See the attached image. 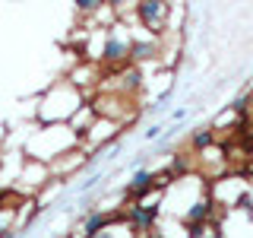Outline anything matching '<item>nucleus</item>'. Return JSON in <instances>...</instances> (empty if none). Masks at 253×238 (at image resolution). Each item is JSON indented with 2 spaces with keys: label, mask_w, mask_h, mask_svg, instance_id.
<instances>
[{
  "label": "nucleus",
  "mask_w": 253,
  "mask_h": 238,
  "mask_svg": "<svg viewBox=\"0 0 253 238\" xmlns=\"http://www.w3.org/2000/svg\"><path fill=\"white\" fill-rule=\"evenodd\" d=\"M142 19H146V26H162V22H165V16H168V6H165V3H142Z\"/></svg>",
  "instance_id": "nucleus-1"
},
{
  "label": "nucleus",
  "mask_w": 253,
  "mask_h": 238,
  "mask_svg": "<svg viewBox=\"0 0 253 238\" xmlns=\"http://www.w3.org/2000/svg\"><path fill=\"white\" fill-rule=\"evenodd\" d=\"M130 219H133V226H152V219H155V206H146V203H139V206H133L130 210Z\"/></svg>",
  "instance_id": "nucleus-2"
},
{
  "label": "nucleus",
  "mask_w": 253,
  "mask_h": 238,
  "mask_svg": "<svg viewBox=\"0 0 253 238\" xmlns=\"http://www.w3.org/2000/svg\"><path fill=\"white\" fill-rule=\"evenodd\" d=\"M152 172H136V178H133V184H130V190H136V194H139V190H146V187H152Z\"/></svg>",
  "instance_id": "nucleus-3"
},
{
  "label": "nucleus",
  "mask_w": 253,
  "mask_h": 238,
  "mask_svg": "<svg viewBox=\"0 0 253 238\" xmlns=\"http://www.w3.org/2000/svg\"><path fill=\"white\" fill-rule=\"evenodd\" d=\"M124 54H126V42H108V48H105L108 60H117V58H124Z\"/></svg>",
  "instance_id": "nucleus-4"
},
{
  "label": "nucleus",
  "mask_w": 253,
  "mask_h": 238,
  "mask_svg": "<svg viewBox=\"0 0 253 238\" xmlns=\"http://www.w3.org/2000/svg\"><path fill=\"white\" fill-rule=\"evenodd\" d=\"M98 229H105V216H101V213H95V216H92L89 222H85V232H89V235H95Z\"/></svg>",
  "instance_id": "nucleus-5"
},
{
  "label": "nucleus",
  "mask_w": 253,
  "mask_h": 238,
  "mask_svg": "<svg viewBox=\"0 0 253 238\" xmlns=\"http://www.w3.org/2000/svg\"><path fill=\"white\" fill-rule=\"evenodd\" d=\"M89 238H117V232H114V229H101V232H95Z\"/></svg>",
  "instance_id": "nucleus-6"
},
{
  "label": "nucleus",
  "mask_w": 253,
  "mask_h": 238,
  "mask_svg": "<svg viewBox=\"0 0 253 238\" xmlns=\"http://www.w3.org/2000/svg\"><path fill=\"white\" fill-rule=\"evenodd\" d=\"M196 146H206V143H212V133H196Z\"/></svg>",
  "instance_id": "nucleus-7"
}]
</instances>
